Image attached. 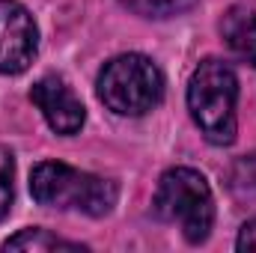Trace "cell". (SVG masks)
Listing matches in <instances>:
<instances>
[{
	"mask_svg": "<svg viewBox=\"0 0 256 253\" xmlns=\"http://www.w3.org/2000/svg\"><path fill=\"white\" fill-rule=\"evenodd\" d=\"M36 51L39 30L33 15L15 0H0V74H21Z\"/></svg>",
	"mask_w": 256,
	"mask_h": 253,
	"instance_id": "cell-5",
	"label": "cell"
},
{
	"mask_svg": "<svg viewBox=\"0 0 256 253\" xmlns=\"http://www.w3.org/2000/svg\"><path fill=\"white\" fill-rule=\"evenodd\" d=\"M120 3L143 18H173L194 9L196 0H120Z\"/></svg>",
	"mask_w": 256,
	"mask_h": 253,
	"instance_id": "cell-10",
	"label": "cell"
},
{
	"mask_svg": "<svg viewBox=\"0 0 256 253\" xmlns=\"http://www.w3.org/2000/svg\"><path fill=\"white\" fill-rule=\"evenodd\" d=\"M30 98L42 110L45 122L54 128L57 134H74V131H80L84 120H86V110H84L80 98L72 92V86L66 84L63 78H57V74L39 78L33 84Z\"/></svg>",
	"mask_w": 256,
	"mask_h": 253,
	"instance_id": "cell-6",
	"label": "cell"
},
{
	"mask_svg": "<svg viewBox=\"0 0 256 253\" xmlns=\"http://www.w3.org/2000/svg\"><path fill=\"white\" fill-rule=\"evenodd\" d=\"M6 250H86L84 244H78V242H66L60 236H54V232H48V230H39V226H30V230H21L18 236H12V238H6V244H3Z\"/></svg>",
	"mask_w": 256,
	"mask_h": 253,
	"instance_id": "cell-9",
	"label": "cell"
},
{
	"mask_svg": "<svg viewBox=\"0 0 256 253\" xmlns=\"http://www.w3.org/2000/svg\"><path fill=\"white\" fill-rule=\"evenodd\" d=\"M155 214L176 224L188 244H202L214 224V196L202 173L191 167L167 170L155 190Z\"/></svg>",
	"mask_w": 256,
	"mask_h": 253,
	"instance_id": "cell-3",
	"label": "cell"
},
{
	"mask_svg": "<svg viewBox=\"0 0 256 253\" xmlns=\"http://www.w3.org/2000/svg\"><path fill=\"white\" fill-rule=\"evenodd\" d=\"M98 98L120 116H143L164 98V74L143 54L114 57L98 74Z\"/></svg>",
	"mask_w": 256,
	"mask_h": 253,
	"instance_id": "cell-4",
	"label": "cell"
},
{
	"mask_svg": "<svg viewBox=\"0 0 256 253\" xmlns=\"http://www.w3.org/2000/svg\"><path fill=\"white\" fill-rule=\"evenodd\" d=\"M30 194L39 206L84 212L90 218H102L116 206V185L110 179L74 170L60 161H42L33 167Z\"/></svg>",
	"mask_w": 256,
	"mask_h": 253,
	"instance_id": "cell-2",
	"label": "cell"
},
{
	"mask_svg": "<svg viewBox=\"0 0 256 253\" xmlns=\"http://www.w3.org/2000/svg\"><path fill=\"white\" fill-rule=\"evenodd\" d=\"M220 36L226 42V48L232 51V57H238L244 66L256 68V12L244 6H232L226 9V15L220 18Z\"/></svg>",
	"mask_w": 256,
	"mask_h": 253,
	"instance_id": "cell-7",
	"label": "cell"
},
{
	"mask_svg": "<svg viewBox=\"0 0 256 253\" xmlns=\"http://www.w3.org/2000/svg\"><path fill=\"white\" fill-rule=\"evenodd\" d=\"M236 102H238V78L224 60L208 57L194 68L188 84V110L208 143L230 146L236 140L238 131Z\"/></svg>",
	"mask_w": 256,
	"mask_h": 253,
	"instance_id": "cell-1",
	"label": "cell"
},
{
	"mask_svg": "<svg viewBox=\"0 0 256 253\" xmlns=\"http://www.w3.org/2000/svg\"><path fill=\"white\" fill-rule=\"evenodd\" d=\"M226 188L242 208L256 212V152L232 161V167L226 173Z\"/></svg>",
	"mask_w": 256,
	"mask_h": 253,
	"instance_id": "cell-8",
	"label": "cell"
},
{
	"mask_svg": "<svg viewBox=\"0 0 256 253\" xmlns=\"http://www.w3.org/2000/svg\"><path fill=\"white\" fill-rule=\"evenodd\" d=\"M12 176H15V158L12 152L0 143V220L12 208Z\"/></svg>",
	"mask_w": 256,
	"mask_h": 253,
	"instance_id": "cell-11",
	"label": "cell"
},
{
	"mask_svg": "<svg viewBox=\"0 0 256 253\" xmlns=\"http://www.w3.org/2000/svg\"><path fill=\"white\" fill-rule=\"evenodd\" d=\"M236 248H238V250H256V220H250V224L242 226Z\"/></svg>",
	"mask_w": 256,
	"mask_h": 253,
	"instance_id": "cell-12",
	"label": "cell"
}]
</instances>
